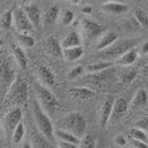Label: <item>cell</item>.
I'll use <instances>...</instances> for the list:
<instances>
[{"mask_svg":"<svg viewBox=\"0 0 148 148\" xmlns=\"http://www.w3.org/2000/svg\"><path fill=\"white\" fill-rule=\"evenodd\" d=\"M12 56L6 50L0 51V102L5 99L12 83L17 79Z\"/></svg>","mask_w":148,"mask_h":148,"instance_id":"obj_1","label":"cell"},{"mask_svg":"<svg viewBox=\"0 0 148 148\" xmlns=\"http://www.w3.org/2000/svg\"><path fill=\"white\" fill-rule=\"evenodd\" d=\"M60 128L71 132L72 134L82 138L85 135L87 121L81 112H71L59 122Z\"/></svg>","mask_w":148,"mask_h":148,"instance_id":"obj_2","label":"cell"},{"mask_svg":"<svg viewBox=\"0 0 148 148\" xmlns=\"http://www.w3.org/2000/svg\"><path fill=\"white\" fill-rule=\"evenodd\" d=\"M33 116H34L38 130H40L50 142H53L54 137H56L53 124L51 122L49 115L47 114V112L44 111L43 107L39 103L38 99H33Z\"/></svg>","mask_w":148,"mask_h":148,"instance_id":"obj_3","label":"cell"},{"mask_svg":"<svg viewBox=\"0 0 148 148\" xmlns=\"http://www.w3.org/2000/svg\"><path fill=\"white\" fill-rule=\"evenodd\" d=\"M33 90L37 95V99L43 110L47 113H53L59 108V101L56 97V95L50 91L47 85L34 83L33 84Z\"/></svg>","mask_w":148,"mask_h":148,"instance_id":"obj_4","label":"cell"},{"mask_svg":"<svg viewBox=\"0 0 148 148\" xmlns=\"http://www.w3.org/2000/svg\"><path fill=\"white\" fill-rule=\"evenodd\" d=\"M28 99H29L28 83L23 77L18 76L12 83V85L10 87V90H9L5 99H9L13 104L25 105Z\"/></svg>","mask_w":148,"mask_h":148,"instance_id":"obj_5","label":"cell"},{"mask_svg":"<svg viewBox=\"0 0 148 148\" xmlns=\"http://www.w3.org/2000/svg\"><path fill=\"white\" fill-rule=\"evenodd\" d=\"M137 45L136 40H116L108 48L101 51V56L105 60H117L121 56H123L128 50L135 48Z\"/></svg>","mask_w":148,"mask_h":148,"instance_id":"obj_6","label":"cell"},{"mask_svg":"<svg viewBox=\"0 0 148 148\" xmlns=\"http://www.w3.org/2000/svg\"><path fill=\"white\" fill-rule=\"evenodd\" d=\"M21 121H22V111L20 107H13L12 110H10L5 115L2 119V127L8 138L11 137L12 139L13 130Z\"/></svg>","mask_w":148,"mask_h":148,"instance_id":"obj_7","label":"cell"},{"mask_svg":"<svg viewBox=\"0 0 148 148\" xmlns=\"http://www.w3.org/2000/svg\"><path fill=\"white\" fill-rule=\"evenodd\" d=\"M81 25H82V29L84 32V36L87 39L88 42L91 41H95L103 36V33L105 32L104 28L102 25L93 21L91 19H82L81 21Z\"/></svg>","mask_w":148,"mask_h":148,"instance_id":"obj_8","label":"cell"},{"mask_svg":"<svg viewBox=\"0 0 148 148\" xmlns=\"http://www.w3.org/2000/svg\"><path fill=\"white\" fill-rule=\"evenodd\" d=\"M13 25L19 32H30L34 30L30 19L23 9L18 8L13 11Z\"/></svg>","mask_w":148,"mask_h":148,"instance_id":"obj_9","label":"cell"},{"mask_svg":"<svg viewBox=\"0 0 148 148\" xmlns=\"http://www.w3.org/2000/svg\"><path fill=\"white\" fill-rule=\"evenodd\" d=\"M114 102L115 99L114 97H107L104 101V103L101 107V112H99V124L101 127H105L107 124L110 123L112 117V113H113V107H114Z\"/></svg>","mask_w":148,"mask_h":148,"instance_id":"obj_10","label":"cell"},{"mask_svg":"<svg viewBox=\"0 0 148 148\" xmlns=\"http://www.w3.org/2000/svg\"><path fill=\"white\" fill-rule=\"evenodd\" d=\"M69 95L70 97L73 99H77V101H82V102H87L95 95V93L91 88L82 86L71 87L69 90Z\"/></svg>","mask_w":148,"mask_h":148,"instance_id":"obj_11","label":"cell"},{"mask_svg":"<svg viewBox=\"0 0 148 148\" xmlns=\"http://www.w3.org/2000/svg\"><path fill=\"white\" fill-rule=\"evenodd\" d=\"M111 68L106 69L102 72H97V73H90V76H88V81L90 83H92L94 85H97V86H102L103 84H106L108 83L110 80L113 77V74L115 73V71Z\"/></svg>","mask_w":148,"mask_h":148,"instance_id":"obj_12","label":"cell"},{"mask_svg":"<svg viewBox=\"0 0 148 148\" xmlns=\"http://www.w3.org/2000/svg\"><path fill=\"white\" fill-rule=\"evenodd\" d=\"M102 10L106 13L117 16V14L127 12L130 10V7L125 2H121V1H108L102 5Z\"/></svg>","mask_w":148,"mask_h":148,"instance_id":"obj_13","label":"cell"},{"mask_svg":"<svg viewBox=\"0 0 148 148\" xmlns=\"http://www.w3.org/2000/svg\"><path fill=\"white\" fill-rule=\"evenodd\" d=\"M128 107H130V103L124 99V97H118V99H115L111 121L116 122L118 119H121V118L123 117L124 115L127 113Z\"/></svg>","mask_w":148,"mask_h":148,"instance_id":"obj_14","label":"cell"},{"mask_svg":"<svg viewBox=\"0 0 148 148\" xmlns=\"http://www.w3.org/2000/svg\"><path fill=\"white\" fill-rule=\"evenodd\" d=\"M25 11L27 12L28 17L30 19L31 23L34 27V30H39L41 28V11H40V8L37 5H29L25 8Z\"/></svg>","mask_w":148,"mask_h":148,"instance_id":"obj_15","label":"cell"},{"mask_svg":"<svg viewBox=\"0 0 148 148\" xmlns=\"http://www.w3.org/2000/svg\"><path fill=\"white\" fill-rule=\"evenodd\" d=\"M45 48H47L48 53L53 58L63 56V48H62L61 43L59 42V40L54 36H51L48 38V40L45 42Z\"/></svg>","mask_w":148,"mask_h":148,"instance_id":"obj_16","label":"cell"},{"mask_svg":"<svg viewBox=\"0 0 148 148\" xmlns=\"http://www.w3.org/2000/svg\"><path fill=\"white\" fill-rule=\"evenodd\" d=\"M10 47H11L13 59H14V61L17 62L19 68L22 69V70H27V68H28V59H27L25 51L21 49V47L19 44L12 43Z\"/></svg>","mask_w":148,"mask_h":148,"instance_id":"obj_17","label":"cell"},{"mask_svg":"<svg viewBox=\"0 0 148 148\" xmlns=\"http://www.w3.org/2000/svg\"><path fill=\"white\" fill-rule=\"evenodd\" d=\"M31 147L34 148H49L51 147L50 140L38 130V132H32L31 134Z\"/></svg>","mask_w":148,"mask_h":148,"instance_id":"obj_18","label":"cell"},{"mask_svg":"<svg viewBox=\"0 0 148 148\" xmlns=\"http://www.w3.org/2000/svg\"><path fill=\"white\" fill-rule=\"evenodd\" d=\"M38 74L40 76V80L44 83V85L47 86H52L54 85L56 82V75L53 73V71L48 66H40L38 70Z\"/></svg>","mask_w":148,"mask_h":148,"instance_id":"obj_19","label":"cell"},{"mask_svg":"<svg viewBox=\"0 0 148 148\" xmlns=\"http://www.w3.org/2000/svg\"><path fill=\"white\" fill-rule=\"evenodd\" d=\"M117 34L115 32H112V31H107V32H104L103 36L99 39V42H97V47L96 49L99 51H102V50L108 48L111 44H113L116 40H117Z\"/></svg>","mask_w":148,"mask_h":148,"instance_id":"obj_20","label":"cell"},{"mask_svg":"<svg viewBox=\"0 0 148 148\" xmlns=\"http://www.w3.org/2000/svg\"><path fill=\"white\" fill-rule=\"evenodd\" d=\"M81 44H82V38H81L80 33L77 31H71L61 42V45L63 49L71 48V47H77V45H81Z\"/></svg>","mask_w":148,"mask_h":148,"instance_id":"obj_21","label":"cell"},{"mask_svg":"<svg viewBox=\"0 0 148 148\" xmlns=\"http://www.w3.org/2000/svg\"><path fill=\"white\" fill-rule=\"evenodd\" d=\"M83 53H84V50L81 45L63 49V58L66 61H76L82 58Z\"/></svg>","mask_w":148,"mask_h":148,"instance_id":"obj_22","label":"cell"},{"mask_svg":"<svg viewBox=\"0 0 148 148\" xmlns=\"http://www.w3.org/2000/svg\"><path fill=\"white\" fill-rule=\"evenodd\" d=\"M148 103V93L146 90L140 88L138 90L136 94L134 95V97L130 102V106L132 108H137V107H142Z\"/></svg>","mask_w":148,"mask_h":148,"instance_id":"obj_23","label":"cell"},{"mask_svg":"<svg viewBox=\"0 0 148 148\" xmlns=\"http://www.w3.org/2000/svg\"><path fill=\"white\" fill-rule=\"evenodd\" d=\"M137 56H138V53L135 48H133V49L128 50L127 52H125L123 56H119L116 60V62L122 66H130L137 60Z\"/></svg>","mask_w":148,"mask_h":148,"instance_id":"obj_24","label":"cell"},{"mask_svg":"<svg viewBox=\"0 0 148 148\" xmlns=\"http://www.w3.org/2000/svg\"><path fill=\"white\" fill-rule=\"evenodd\" d=\"M54 134H56V137H58L60 140H64V142L75 144L77 147H79V145H80L81 138H79L77 136H75L74 134H72L71 132H69V130L58 128L56 130H54Z\"/></svg>","mask_w":148,"mask_h":148,"instance_id":"obj_25","label":"cell"},{"mask_svg":"<svg viewBox=\"0 0 148 148\" xmlns=\"http://www.w3.org/2000/svg\"><path fill=\"white\" fill-rule=\"evenodd\" d=\"M119 81L124 85H130V83L136 79L137 76V72L135 69H132L130 66H125L124 70L119 72Z\"/></svg>","mask_w":148,"mask_h":148,"instance_id":"obj_26","label":"cell"},{"mask_svg":"<svg viewBox=\"0 0 148 148\" xmlns=\"http://www.w3.org/2000/svg\"><path fill=\"white\" fill-rule=\"evenodd\" d=\"M60 14V7L58 5L51 6L44 13V23L45 25H53L56 23Z\"/></svg>","mask_w":148,"mask_h":148,"instance_id":"obj_27","label":"cell"},{"mask_svg":"<svg viewBox=\"0 0 148 148\" xmlns=\"http://www.w3.org/2000/svg\"><path fill=\"white\" fill-rule=\"evenodd\" d=\"M112 66H113V62L106 60V61H99L88 64L86 71L88 73H97V72H102V71H104L108 68H112Z\"/></svg>","mask_w":148,"mask_h":148,"instance_id":"obj_28","label":"cell"},{"mask_svg":"<svg viewBox=\"0 0 148 148\" xmlns=\"http://www.w3.org/2000/svg\"><path fill=\"white\" fill-rule=\"evenodd\" d=\"M134 17L138 20L142 28L148 29V13L144 8H140V7L136 8L135 11H134Z\"/></svg>","mask_w":148,"mask_h":148,"instance_id":"obj_29","label":"cell"},{"mask_svg":"<svg viewBox=\"0 0 148 148\" xmlns=\"http://www.w3.org/2000/svg\"><path fill=\"white\" fill-rule=\"evenodd\" d=\"M17 38H18L19 43L21 44L22 47H25V48H32L36 44L34 38L30 36V34H28V32H20L17 36Z\"/></svg>","mask_w":148,"mask_h":148,"instance_id":"obj_30","label":"cell"},{"mask_svg":"<svg viewBox=\"0 0 148 148\" xmlns=\"http://www.w3.org/2000/svg\"><path fill=\"white\" fill-rule=\"evenodd\" d=\"M13 22V12L8 10L0 17V28L2 30H9Z\"/></svg>","mask_w":148,"mask_h":148,"instance_id":"obj_31","label":"cell"},{"mask_svg":"<svg viewBox=\"0 0 148 148\" xmlns=\"http://www.w3.org/2000/svg\"><path fill=\"white\" fill-rule=\"evenodd\" d=\"M25 135V125L22 123V121L17 125V127L14 128L12 134V142L14 145H18L21 143V140L23 139V137Z\"/></svg>","mask_w":148,"mask_h":148,"instance_id":"obj_32","label":"cell"},{"mask_svg":"<svg viewBox=\"0 0 148 148\" xmlns=\"http://www.w3.org/2000/svg\"><path fill=\"white\" fill-rule=\"evenodd\" d=\"M124 27H125L126 30L130 31V32H137L142 28L140 23L138 22V20L135 17H130V18L127 19L125 21V23H124Z\"/></svg>","mask_w":148,"mask_h":148,"instance_id":"obj_33","label":"cell"},{"mask_svg":"<svg viewBox=\"0 0 148 148\" xmlns=\"http://www.w3.org/2000/svg\"><path fill=\"white\" fill-rule=\"evenodd\" d=\"M96 146V140L91 134H85L81 138V142L79 147L82 148H94Z\"/></svg>","mask_w":148,"mask_h":148,"instance_id":"obj_34","label":"cell"},{"mask_svg":"<svg viewBox=\"0 0 148 148\" xmlns=\"http://www.w3.org/2000/svg\"><path fill=\"white\" fill-rule=\"evenodd\" d=\"M130 136H132V138H135V139H139V140H142V142L148 143L147 133H146L145 130L136 127V126H135V128L130 130Z\"/></svg>","mask_w":148,"mask_h":148,"instance_id":"obj_35","label":"cell"},{"mask_svg":"<svg viewBox=\"0 0 148 148\" xmlns=\"http://www.w3.org/2000/svg\"><path fill=\"white\" fill-rule=\"evenodd\" d=\"M74 20V13L70 9L64 10V12L61 17V23L63 25H70Z\"/></svg>","mask_w":148,"mask_h":148,"instance_id":"obj_36","label":"cell"},{"mask_svg":"<svg viewBox=\"0 0 148 148\" xmlns=\"http://www.w3.org/2000/svg\"><path fill=\"white\" fill-rule=\"evenodd\" d=\"M84 73V68L82 65H77V66H74L73 69L70 70V72L68 73V79L69 80H74L76 77H79L80 75Z\"/></svg>","mask_w":148,"mask_h":148,"instance_id":"obj_37","label":"cell"},{"mask_svg":"<svg viewBox=\"0 0 148 148\" xmlns=\"http://www.w3.org/2000/svg\"><path fill=\"white\" fill-rule=\"evenodd\" d=\"M136 127L140 128V130H145L146 133H148V115L147 116H144L143 118H140L139 121H137L135 124Z\"/></svg>","mask_w":148,"mask_h":148,"instance_id":"obj_38","label":"cell"},{"mask_svg":"<svg viewBox=\"0 0 148 148\" xmlns=\"http://www.w3.org/2000/svg\"><path fill=\"white\" fill-rule=\"evenodd\" d=\"M132 146L135 148H147L148 145L147 143L145 142H142V140H139V139H135V138H133V140H132Z\"/></svg>","mask_w":148,"mask_h":148,"instance_id":"obj_39","label":"cell"},{"mask_svg":"<svg viewBox=\"0 0 148 148\" xmlns=\"http://www.w3.org/2000/svg\"><path fill=\"white\" fill-rule=\"evenodd\" d=\"M114 144L117 146H125L127 144V140L123 135H117L114 138Z\"/></svg>","mask_w":148,"mask_h":148,"instance_id":"obj_40","label":"cell"},{"mask_svg":"<svg viewBox=\"0 0 148 148\" xmlns=\"http://www.w3.org/2000/svg\"><path fill=\"white\" fill-rule=\"evenodd\" d=\"M58 147H60V148H76L77 146H76L75 144H72V143L60 140V142H59V145H58Z\"/></svg>","mask_w":148,"mask_h":148,"instance_id":"obj_41","label":"cell"},{"mask_svg":"<svg viewBox=\"0 0 148 148\" xmlns=\"http://www.w3.org/2000/svg\"><path fill=\"white\" fill-rule=\"evenodd\" d=\"M140 53L142 54H147L148 56V41L147 42H144V43L140 45Z\"/></svg>","mask_w":148,"mask_h":148,"instance_id":"obj_42","label":"cell"},{"mask_svg":"<svg viewBox=\"0 0 148 148\" xmlns=\"http://www.w3.org/2000/svg\"><path fill=\"white\" fill-rule=\"evenodd\" d=\"M92 11H93L92 6H85V7H83V9H82V12L85 13V14H91Z\"/></svg>","mask_w":148,"mask_h":148,"instance_id":"obj_43","label":"cell"},{"mask_svg":"<svg viewBox=\"0 0 148 148\" xmlns=\"http://www.w3.org/2000/svg\"><path fill=\"white\" fill-rule=\"evenodd\" d=\"M143 74L145 76H148V64H146L144 68H143Z\"/></svg>","mask_w":148,"mask_h":148,"instance_id":"obj_44","label":"cell"},{"mask_svg":"<svg viewBox=\"0 0 148 148\" xmlns=\"http://www.w3.org/2000/svg\"><path fill=\"white\" fill-rule=\"evenodd\" d=\"M29 1H30V0H19V2H20V5H21V6H25V5H27Z\"/></svg>","mask_w":148,"mask_h":148,"instance_id":"obj_45","label":"cell"},{"mask_svg":"<svg viewBox=\"0 0 148 148\" xmlns=\"http://www.w3.org/2000/svg\"><path fill=\"white\" fill-rule=\"evenodd\" d=\"M71 1V3H73V5H79L81 2V0H70Z\"/></svg>","mask_w":148,"mask_h":148,"instance_id":"obj_46","label":"cell"},{"mask_svg":"<svg viewBox=\"0 0 148 148\" xmlns=\"http://www.w3.org/2000/svg\"><path fill=\"white\" fill-rule=\"evenodd\" d=\"M101 1H104V2H108V1H121V2H124L125 0H101Z\"/></svg>","mask_w":148,"mask_h":148,"instance_id":"obj_47","label":"cell"},{"mask_svg":"<svg viewBox=\"0 0 148 148\" xmlns=\"http://www.w3.org/2000/svg\"><path fill=\"white\" fill-rule=\"evenodd\" d=\"M2 45H3V40L0 38V49H1V47H2Z\"/></svg>","mask_w":148,"mask_h":148,"instance_id":"obj_48","label":"cell"},{"mask_svg":"<svg viewBox=\"0 0 148 148\" xmlns=\"http://www.w3.org/2000/svg\"><path fill=\"white\" fill-rule=\"evenodd\" d=\"M1 134H2V128H1V127H0V138H1Z\"/></svg>","mask_w":148,"mask_h":148,"instance_id":"obj_49","label":"cell"},{"mask_svg":"<svg viewBox=\"0 0 148 148\" xmlns=\"http://www.w3.org/2000/svg\"><path fill=\"white\" fill-rule=\"evenodd\" d=\"M135 1H137V0H135Z\"/></svg>","mask_w":148,"mask_h":148,"instance_id":"obj_50","label":"cell"}]
</instances>
